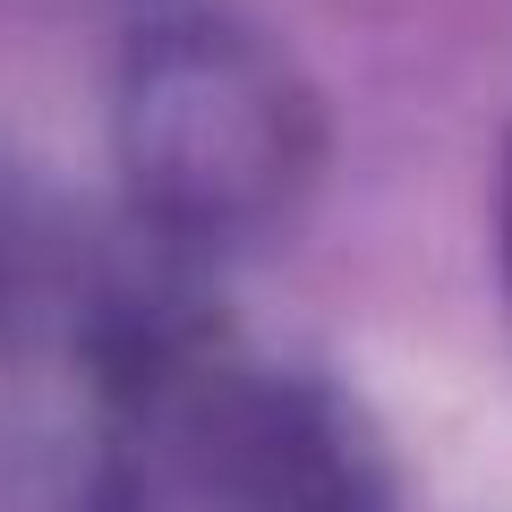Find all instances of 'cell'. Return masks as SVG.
Listing matches in <instances>:
<instances>
[{"instance_id": "cell-1", "label": "cell", "mask_w": 512, "mask_h": 512, "mask_svg": "<svg viewBox=\"0 0 512 512\" xmlns=\"http://www.w3.org/2000/svg\"><path fill=\"white\" fill-rule=\"evenodd\" d=\"M495 231H504V274H512V154H504V188H495Z\"/></svg>"}]
</instances>
